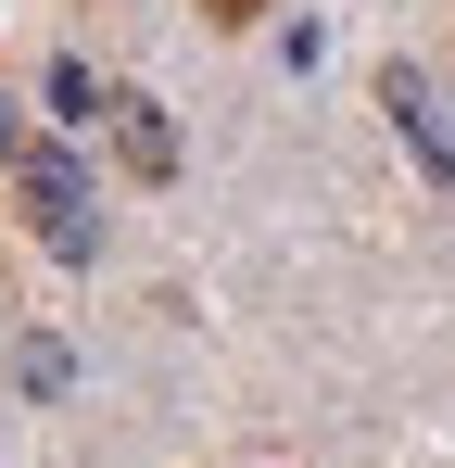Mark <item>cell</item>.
I'll use <instances>...</instances> for the list:
<instances>
[{"mask_svg":"<svg viewBox=\"0 0 455 468\" xmlns=\"http://www.w3.org/2000/svg\"><path fill=\"white\" fill-rule=\"evenodd\" d=\"M13 165H26V229H38V253L89 266V253H101V190H89V165L76 153H13Z\"/></svg>","mask_w":455,"mask_h":468,"instance_id":"1","label":"cell"},{"mask_svg":"<svg viewBox=\"0 0 455 468\" xmlns=\"http://www.w3.org/2000/svg\"><path fill=\"white\" fill-rule=\"evenodd\" d=\"M379 114H392V140L430 165V190H455V127H443V89L418 77V64H379Z\"/></svg>","mask_w":455,"mask_h":468,"instance_id":"2","label":"cell"},{"mask_svg":"<svg viewBox=\"0 0 455 468\" xmlns=\"http://www.w3.org/2000/svg\"><path fill=\"white\" fill-rule=\"evenodd\" d=\"M114 153H127V177H177V127H164V101L114 89Z\"/></svg>","mask_w":455,"mask_h":468,"instance_id":"3","label":"cell"},{"mask_svg":"<svg viewBox=\"0 0 455 468\" xmlns=\"http://www.w3.org/2000/svg\"><path fill=\"white\" fill-rule=\"evenodd\" d=\"M38 114H51V127H64V140H76L89 114H114V89H101V77H89V64H76V51H64V64H51V89H38Z\"/></svg>","mask_w":455,"mask_h":468,"instance_id":"4","label":"cell"},{"mask_svg":"<svg viewBox=\"0 0 455 468\" xmlns=\"http://www.w3.org/2000/svg\"><path fill=\"white\" fill-rule=\"evenodd\" d=\"M13 392H26V405H51V392H76V355L51 342V329H38V342H13Z\"/></svg>","mask_w":455,"mask_h":468,"instance_id":"5","label":"cell"},{"mask_svg":"<svg viewBox=\"0 0 455 468\" xmlns=\"http://www.w3.org/2000/svg\"><path fill=\"white\" fill-rule=\"evenodd\" d=\"M13 153H26V114H13V89H0V165H13Z\"/></svg>","mask_w":455,"mask_h":468,"instance_id":"6","label":"cell"},{"mask_svg":"<svg viewBox=\"0 0 455 468\" xmlns=\"http://www.w3.org/2000/svg\"><path fill=\"white\" fill-rule=\"evenodd\" d=\"M216 13H228V26H240V13H266V0H216Z\"/></svg>","mask_w":455,"mask_h":468,"instance_id":"7","label":"cell"}]
</instances>
